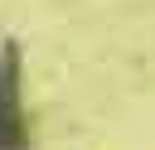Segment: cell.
Listing matches in <instances>:
<instances>
[{"mask_svg":"<svg viewBox=\"0 0 155 150\" xmlns=\"http://www.w3.org/2000/svg\"><path fill=\"white\" fill-rule=\"evenodd\" d=\"M24 126H19V102H15V48H5L0 63V150H19Z\"/></svg>","mask_w":155,"mask_h":150,"instance_id":"6da1fadb","label":"cell"}]
</instances>
